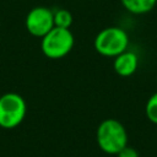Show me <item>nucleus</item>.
<instances>
[{"mask_svg": "<svg viewBox=\"0 0 157 157\" xmlns=\"http://www.w3.org/2000/svg\"><path fill=\"white\" fill-rule=\"evenodd\" d=\"M129 36L128 33L117 26L103 28L97 33L93 40L96 52L105 58H115L128 49Z\"/></svg>", "mask_w": 157, "mask_h": 157, "instance_id": "2", "label": "nucleus"}, {"mask_svg": "<svg viewBox=\"0 0 157 157\" xmlns=\"http://www.w3.org/2000/svg\"><path fill=\"white\" fill-rule=\"evenodd\" d=\"M25 26L29 34L42 38L54 27L53 11L45 6L33 7L26 16Z\"/></svg>", "mask_w": 157, "mask_h": 157, "instance_id": "5", "label": "nucleus"}, {"mask_svg": "<svg viewBox=\"0 0 157 157\" xmlns=\"http://www.w3.org/2000/svg\"><path fill=\"white\" fill-rule=\"evenodd\" d=\"M145 113L147 119L152 123L157 125V92L153 93L146 102L145 105Z\"/></svg>", "mask_w": 157, "mask_h": 157, "instance_id": "9", "label": "nucleus"}, {"mask_svg": "<svg viewBox=\"0 0 157 157\" xmlns=\"http://www.w3.org/2000/svg\"><path fill=\"white\" fill-rule=\"evenodd\" d=\"M117 157H139V152L134 147H130L126 145L124 148H121L117 153Z\"/></svg>", "mask_w": 157, "mask_h": 157, "instance_id": "10", "label": "nucleus"}, {"mask_svg": "<svg viewBox=\"0 0 157 157\" xmlns=\"http://www.w3.org/2000/svg\"><path fill=\"white\" fill-rule=\"evenodd\" d=\"M75 38L70 28L53 27L45 36L42 37V53L53 60L66 56L74 48Z\"/></svg>", "mask_w": 157, "mask_h": 157, "instance_id": "3", "label": "nucleus"}, {"mask_svg": "<svg viewBox=\"0 0 157 157\" xmlns=\"http://www.w3.org/2000/svg\"><path fill=\"white\" fill-rule=\"evenodd\" d=\"M98 147L108 155H117L128 145V132L124 125L117 119H104L96 131Z\"/></svg>", "mask_w": 157, "mask_h": 157, "instance_id": "1", "label": "nucleus"}, {"mask_svg": "<svg viewBox=\"0 0 157 157\" xmlns=\"http://www.w3.org/2000/svg\"><path fill=\"white\" fill-rule=\"evenodd\" d=\"M53 20H54V26L60 28H70L74 21L71 12L66 9H58L53 11Z\"/></svg>", "mask_w": 157, "mask_h": 157, "instance_id": "8", "label": "nucleus"}, {"mask_svg": "<svg viewBox=\"0 0 157 157\" xmlns=\"http://www.w3.org/2000/svg\"><path fill=\"white\" fill-rule=\"evenodd\" d=\"M27 112L23 97L16 92H6L0 96V128L13 129L18 126Z\"/></svg>", "mask_w": 157, "mask_h": 157, "instance_id": "4", "label": "nucleus"}, {"mask_svg": "<svg viewBox=\"0 0 157 157\" xmlns=\"http://www.w3.org/2000/svg\"><path fill=\"white\" fill-rule=\"evenodd\" d=\"M156 82H157V76H156Z\"/></svg>", "mask_w": 157, "mask_h": 157, "instance_id": "11", "label": "nucleus"}, {"mask_svg": "<svg viewBox=\"0 0 157 157\" xmlns=\"http://www.w3.org/2000/svg\"><path fill=\"white\" fill-rule=\"evenodd\" d=\"M139 66V58L134 52L125 50L121 54L117 55L114 58L113 69L115 74H118L121 77H129L137 70Z\"/></svg>", "mask_w": 157, "mask_h": 157, "instance_id": "6", "label": "nucleus"}, {"mask_svg": "<svg viewBox=\"0 0 157 157\" xmlns=\"http://www.w3.org/2000/svg\"><path fill=\"white\" fill-rule=\"evenodd\" d=\"M124 9L134 15H142L150 12L157 0H120Z\"/></svg>", "mask_w": 157, "mask_h": 157, "instance_id": "7", "label": "nucleus"}]
</instances>
